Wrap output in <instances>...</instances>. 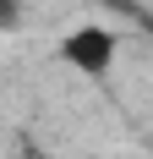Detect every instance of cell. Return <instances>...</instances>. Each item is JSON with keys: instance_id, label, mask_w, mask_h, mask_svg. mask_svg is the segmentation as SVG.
I'll use <instances>...</instances> for the list:
<instances>
[{"instance_id": "cell-1", "label": "cell", "mask_w": 153, "mask_h": 159, "mask_svg": "<svg viewBox=\"0 0 153 159\" xmlns=\"http://www.w3.org/2000/svg\"><path fill=\"white\" fill-rule=\"evenodd\" d=\"M115 55H120V33L104 28V22H82L60 39V61L71 71H82L88 82H104L115 71Z\"/></svg>"}, {"instance_id": "cell-2", "label": "cell", "mask_w": 153, "mask_h": 159, "mask_svg": "<svg viewBox=\"0 0 153 159\" xmlns=\"http://www.w3.org/2000/svg\"><path fill=\"white\" fill-rule=\"evenodd\" d=\"M22 22V0H0V33H11Z\"/></svg>"}, {"instance_id": "cell-3", "label": "cell", "mask_w": 153, "mask_h": 159, "mask_svg": "<svg viewBox=\"0 0 153 159\" xmlns=\"http://www.w3.org/2000/svg\"><path fill=\"white\" fill-rule=\"evenodd\" d=\"M104 6H115V11H126V16H137V22H153V16H148V11H142L137 0H104Z\"/></svg>"}, {"instance_id": "cell-4", "label": "cell", "mask_w": 153, "mask_h": 159, "mask_svg": "<svg viewBox=\"0 0 153 159\" xmlns=\"http://www.w3.org/2000/svg\"><path fill=\"white\" fill-rule=\"evenodd\" d=\"M16 159H44V148H38V143H22V154H16Z\"/></svg>"}]
</instances>
